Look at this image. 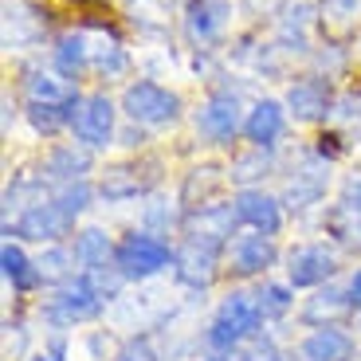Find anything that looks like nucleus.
Listing matches in <instances>:
<instances>
[{"mask_svg":"<svg viewBox=\"0 0 361 361\" xmlns=\"http://www.w3.org/2000/svg\"><path fill=\"white\" fill-rule=\"evenodd\" d=\"M263 326H267V318H263V310H259L255 290L232 287L220 298L216 314H212V322H208V330H204V350L208 353H235L244 342L259 338Z\"/></svg>","mask_w":361,"mask_h":361,"instance_id":"obj_1","label":"nucleus"},{"mask_svg":"<svg viewBox=\"0 0 361 361\" xmlns=\"http://www.w3.org/2000/svg\"><path fill=\"white\" fill-rule=\"evenodd\" d=\"M106 302L110 298L99 290L94 275L79 271V275H71L63 287H55L51 295L39 302V314H44V322H51L55 330H71V326L94 322V318L106 310Z\"/></svg>","mask_w":361,"mask_h":361,"instance_id":"obj_2","label":"nucleus"},{"mask_svg":"<svg viewBox=\"0 0 361 361\" xmlns=\"http://www.w3.org/2000/svg\"><path fill=\"white\" fill-rule=\"evenodd\" d=\"M173 255H177V247H173L165 235L134 228V232H126L118 240L114 267L126 283H149V279H157L161 271L173 267Z\"/></svg>","mask_w":361,"mask_h":361,"instance_id":"obj_3","label":"nucleus"},{"mask_svg":"<svg viewBox=\"0 0 361 361\" xmlns=\"http://www.w3.org/2000/svg\"><path fill=\"white\" fill-rule=\"evenodd\" d=\"M338 267H342V252H338V244H326V240L295 244L283 255V271H287V283L295 290H318L326 283H334Z\"/></svg>","mask_w":361,"mask_h":361,"instance_id":"obj_4","label":"nucleus"},{"mask_svg":"<svg viewBox=\"0 0 361 361\" xmlns=\"http://www.w3.org/2000/svg\"><path fill=\"white\" fill-rule=\"evenodd\" d=\"M122 114L134 122V126L157 130V126H173L180 118V94L154 79L130 82L126 94H122Z\"/></svg>","mask_w":361,"mask_h":361,"instance_id":"obj_5","label":"nucleus"},{"mask_svg":"<svg viewBox=\"0 0 361 361\" xmlns=\"http://www.w3.org/2000/svg\"><path fill=\"white\" fill-rule=\"evenodd\" d=\"M75 232H79V228H75V216H67L51 197L27 204L16 216V224H4V240L16 235L20 244H44V247L47 244H63L67 235H75Z\"/></svg>","mask_w":361,"mask_h":361,"instance_id":"obj_6","label":"nucleus"},{"mask_svg":"<svg viewBox=\"0 0 361 361\" xmlns=\"http://www.w3.org/2000/svg\"><path fill=\"white\" fill-rule=\"evenodd\" d=\"M283 252L279 244H275V235H263V232H240L228 244L224 252V271L232 275V279L247 283V279H267L271 267H279Z\"/></svg>","mask_w":361,"mask_h":361,"instance_id":"obj_7","label":"nucleus"},{"mask_svg":"<svg viewBox=\"0 0 361 361\" xmlns=\"http://www.w3.org/2000/svg\"><path fill=\"white\" fill-rule=\"evenodd\" d=\"M244 106H240V94L235 90H212L204 102H200L192 126L197 137L208 145H228L235 134H244Z\"/></svg>","mask_w":361,"mask_h":361,"instance_id":"obj_8","label":"nucleus"},{"mask_svg":"<svg viewBox=\"0 0 361 361\" xmlns=\"http://www.w3.org/2000/svg\"><path fill=\"white\" fill-rule=\"evenodd\" d=\"M322 228L330 235V244L345 247V252H361V173L345 177L338 200L326 208Z\"/></svg>","mask_w":361,"mask_h":361,"instance_id":"obj_9","label":"nucleus"},{"mask_svg":"<svg viewBox=\"0 0 361 361\" xmlns=\"http://www.w3.org/2000/svg\"><path fill=\"white\" fill-rule=\"evenodd\" d=\"M235 235H240V216H235V204H200L185 212V224H180V240H197V244L220 247L228 252Z\"/></svg>","mask_w":361,"mask_h":361,"instance_id":"obj_10","label":"nucleus"},{"mask_svg":"<svg viewBox=\"0 0 361 361\" xmlns=\"http://www.w3.org/2000/svg\"><path fill=\"white\" fill-rule=\"evenodd\" d=\"M71 134L82 149H106L118 137V106L110 102V94H82L79 110H75Z\"/></svg>","mask_w":361,"mask_h":361,"instance_id":"obj_11","label":"nucleus"},{"mask_svg":"<svg viewBox=\"0 0 361 361\" xmlns=\"http://www.w3.org/2000/svg\"><path fill=\"white\" fill-rule=\"evenodd\" d=\"M326 189H330V161L310 149V154L287 173V185H283L279 200H283L287 212H307V208L322 204Z\"/></svg>","mask_w":361,"mask_h":361,"instance_id":"obj_12","label":"nucleus"},{"mask_svg":"<svg viewBox=\"0 0 361 361\" xmlns=\"http://www.w3.org/2000/svg\"><path fill=\"white\" fill-rule=\"evenodd\" d=\"M224 271V252L220 247L197 244V240H180L177 255H173V275H177L180 287L189 290H208L212 283L220 279Z\"/></svg>","mask_w":361,"mask_h":361,"instance_id":"obj_13","label":"nucleus"},{"mask_svg":"<svg viewBox=\"0 0 361 361\" xmlns=\"http://www.w3.org/2000/svg\"><path fill=\"white\" fill-rule=\"evenodd\" d=\"M157 189V161H126L110 165L99 177V197L110 204H126V200L149 197Z\"/></svg>","mask_w":361,"mask_h":361,"instance_id":"obj_14","label":"nucleus"},{"mask_svg":"<svg viewBox=\"0 0 361 361\" xmlns=\"http://www.w3.org/2000/svg\"><path fill=\"white\" fill-rule=\"evenodd\" d=\"M334 87L326 75H307V79H295L283 94V106L295 122H326L334 114Z\"/></svg>","mask_w":361,"mask_h":361,"instance_id":"obj_15","label":"nucleus"},{"mask_svg":"<svg viewBox=\"0 0 361 361\" xmlns=\"http://www.w3.org/2000/svg\"><path fill=\"white\" fill-rule=\"evenodd\" d=\"M235 216H240V228L247 232H263V235H279L283 224H287V208H283L279 197H271L267 189H240L232 197Z\"/></svg>","mask_w":361,"mask_h":361,"instance_id":"obj_16","label":"nucleus"},{"mask_svg":"<svg viewBox=\"0 0 361 361\" xmlns=\"http://www.w3.org/2000/svg\"><path fill=\"white\" fill-rule=\"evenodd\" d=\"M228 24H232V0H189L185 4V32L200 51L216 47Z\"/></svg>","mask_w":361,"mask_h":361,"instance_id":"obj_17","label":"nucleus"},{"mask_svg":"<svg viewBox=\"0 0 361 361\" xmlns=\"http://www.w3.org/2000/svg\"><path fill=\"white\" fill-rule=\"evenodd\" d=\"M318 24V4L314 0H290L275 24V51H310V27Z\"/></svg>","mask_w":361,"mask_h":361,"instance_id":"obj_18","label":"nucleus"},{"mask_svg":"<svg viewBox=\"0 0 361 361\" xmlns=\"http://www.w3.org/2000/svg\"><path fill=\"white\" fill-rule=\"evenodd\" d=\"M295 353H298V361H353L357 357V342L342 326H314L295 345Z\"/></svg>","mask_w":361,"mask_h":361,"instance_id":"obj_19","label":"nucleus"},{"mask_svg":"<svg viewBox=\"0 0 361 361\" xmlns=\"http://www.w3.org/2000/svg\"><path fill=\"white\" fill-rule=\"evenodd\" d=\"M71 252H75V263L79 271L87 275H99V271H110L114 267V252H118V240L99 224H87L71 235Z\"/></svg>","mask_w":361,"mask_h":361,"instance_id":"obj_20","label":"nucleus"},{"mask_svg":"<svg viewBox=\"0 0 361 361\" xmlns=\"http://www.w3.org/2000/svg\"><path fill=\"white\" fill-rule=\"evenodd\" d=\"M24 99L36 106H59V110H79L82 94L75 90V82L59 71H32L24 79Z\"/></svg>","mask_w":361,"mask_h":361,"instance_id":"obj_21","label":"nucleus"},{"mask_svg":"<svg viewBox=\"0 0 361 361\" xmlns=\"http://www.w3.org/2000/svg\"><path fill=\"white\" fill-rule=\"evenodd\" d=\"M345 314H357L350 302V290L338 287V283H326V287H318L314 295L302 302V310H298V318L314 330V326H338Z\"/></svg>","mask_w":361,"mask_h":361,"instance_id":"obj_22","label":"nucleus"},{"mask_svg":"<svg viewBox=\"0 0 361 361\" xmlns=\"http://www.w3.org/2000/svg\"><path fill=\"white\" fill-rule=\"evenodd\" d=\"M287 134V106L275 99H259L244 118V137L252 145H263V149H275L279 137Z\"/></svg>","mask_w":361,"mask_h":361,"instance_id":"obj_23","label":"nucleus"},{"mask_svg":"<svg viewBox=\"0 0 361 361\" xmlns=\"http://www.w3.org/2000/svg\"><path fill=\"white\" fill-rule=\"evenodd\" d=\"M0 275H4V283H8L12 295H27V290L44 287V283H39L36 259H32V255L24 252V244L12 240V235L0 244Z\"/></svg>","mask_w":361,"mask_h":361,"instance_id":"obj_24","label":"nucleus"},{"mask_svg":"<svg viewBox=\"0 0 361 361\" xmlns=\"http://www.w3.org/2000/svg\"><path fill=\"white\" fill-rule=\"evenodd\" d=\"M90 173V149H82L79 142L71 145H55L51 154L39 165V177L51 185H71V180H87Z\"/></svg>","mask_w":361,"mask_h":361,"instance_id":"obj_25","label":"nucleus"},{"mask_svg":"<svg viewBox=\"0 0 361 361\" xmlns=\"http://www.w3.org/2000/svg\"><path fill=\"white\" fill-rule=\"evenodd\" d=\"M55 71L67 75V79H82V75L90 71V36L82 32V27H75V32H63V36L55 39Z\"/></svg>","mask_w":361,"mask_h":361,"instance_id":"obj_26","label":"nucleus"},{"mask_svg":"<svg viewBox=\"0 0 361 361\" xmlns=\"http://www.w3.org/2000/svg\"><path fill=\"white\" fill-rule=\"evenodd\" d=\"M361 24V0H318V27L326 39H345Z\"/></svg>","mask_w":361,"mask_h":361,"instance_id":"obj_27","label":"nucleus"},{"mask_svg":"<svg viewBox=\"0 0 361 361\" xmlns=\"http://www.w3.org/2000/svg\"><path fill=\"white\" fill-rule=\"evenodd\" d=\"M224 180H228V173L220 169V165H192V169L185 173V185H180L177 200L185 204V212H189V208H200V204H212V192H216Z\"/></svg>","mask_w":361,"mask_h":361,"instance_id":"obj_28","label":"nucleus"},{"mask_svg":"<svg viewBox=\"0 0 361 361\" xmlns=\"http://www.w3.org/2000/svg\"><path fill=\"white\" fill-rule=\"evenodd\" d=\"M90 71L102 75V79H118V75L130 71L126 47H122V39H118L114 32H106V27L99 32V39H90Z\"/></svg>","mask_w":361,"mask_h":361,"instance_id":"obj_29","label":"nucleus"},{"mask_svg":"<svg viewBox=\"0 0 361 361\" xmlns=\"http://www.w3.org/2000/svg\"><path fill=\"white\" fill-rule=\"evenodd\" d=\"M267 173H275V149L252 145L247 154H235L228 165V180H235L240 189H255V180H263Z\"/></svg>","mask_w":361,"mask_h":361,"instance_id":"obj_30","label":"nucleus"},{"mask_svg":"<svg viewBox=\"0 0 361 361\" xmlns=\"http://www.w3.org/2000/svg\"><path fill=\"white\" fill-rule=\"evenodd\" d=\"M36 267H39V283L44 287H63L71 275H79V263H75V252H71V244H47L44 252L36 255Z\"/></svg>","mask_w":361,"mask_h":361,"instance_id":"obj_31","label":"nucleus"},{"mask_svg":"<svg viewBox=\"0 0 361 361\" xmlns=\"http://www.w3.org/2000/svg\"><path fill=\"white\" fill-rule=\"evenodd\" d=\"M255 298H259V310L267 322H283V318L295 310V287L287 279H259L255 283Z\"/></svg>","mask_w":361,"mask_h":361,"instance_id":"obj_32","label":"nucleus"},{"mask_svg":"<svg viewBox=\"0 0 361 361\" xmlns=\"http://www.w3.org/2000/svg\"><path fill=\"white\" fill-rule=\"evenodd\" d=\"M185 224V204L180 200H165V197H149V204L142 208V228L154 235H169L180 232Z\"/></svg>","mask_w":361,"mask_h":361,"instance_id":"obj_33","label":"nucleus"},{"mask_svg":"<svg viewBox=\"0 0 361 361\" xmlns=\"http://www.w3.org/2000/svg\"><path fill=\"white\" fill-rule=\"evenodd\" d=\"M94 197H99V185H90V180H71V185H55L51 189V200L75 220L94 204Z\"/></svg>","mask_w":361,"mask_h":361,"instance_id":"obj_34","label":"nucleus"},{"mask_svg":"<svg viewBox=\"0 0 361 361\" xmlns=\"http://www.w3.org/2000/svg\"><path fill=\"white\" fill-rule=\"evenodd\" d=\"M110 361H161V353H157V345H154L149 334H134V338H126V342L118 345Z\"/></svg>","mask_w":361,"mask_h":361,"instance_id":"obj_35","label":"nucleus"},{"mask_svg":"<svg viewBox=\"0 0 361 361\" xmlns=\"http://www.w3.org/2000/svg\"><path fill=\"white\" fill-rule=\"evenodd\" d=\"M235 361H279V342H275V334L263 330L259 338L244 342L240 350H235Z\"/></svg>","mask_w":361,"mask_h":361,"instance_id":"obj_36","label":"nucleus"},{"mask_svg":"<svg viewBox=\"0 0 361 361\" xmlns=\"http://www.w3.org/2000/svg\"><path fill=\"white\" fill-rule=\"evenodd\" d=\"M290 0H244V8L252 12V16H275V12H283Z\"/></svg>","mask_w":361,"mask_h":361,"instance_id":"obj_37","label":"nucleus"},{"mask_svg":"<svg viewBox=\"0 0 361 361\" xmlns=\"http://www.w3.org/2000/svg\"><path fill=\"white\" fill-rule=\"evenodd\" d=\"M345 290H350L353 310L361 314V267H353V271H350V279H345Z\"/></svg>","mask_w":361,"mask_h":361,"instance_id":"obj_38","label":"nucleus"},{"mask_svg":"<svg viewBox=\"0 0 361 361\" xmlns=\"http://www.w3.org/2000/svg\"><path fill=\"white\" fill-rule=\"evenodd\" d=\"M24 361H67V353H59V350H51V345H44V350H36L32 357H24Z\"/></svg>","mask_w":361,"mask_h":361,"instance_id":"obj_39","label":"nucleus"},{"mask_svg":"<svg viewBox=\"0 0 361 361\" xmlns=\"http://www.w3.org/2000/svg\"><path fill=\"white\" fill-rule=\"evenodd\" d=\"M204 361H235V353H208Z\"/></svg>","mask_w":361,"mask_h":361,"instance_id":"obj_40","label":"nucleus"},{"mask_svg":"<svg viewBox=\"0 0 361 361\" xmlns=\"http://www.w3.org/2000/svg\"><path fill=\"white\" fill-rule=\"evenodd\" d=\"M357 326H361V314H357Z\"/></svg>","mask_w":361,"mask_h":361,"instance_id":"obj_41","label":"nucleus"}]
</instances>
